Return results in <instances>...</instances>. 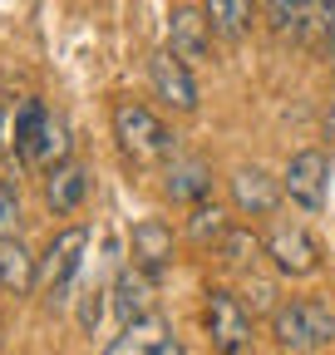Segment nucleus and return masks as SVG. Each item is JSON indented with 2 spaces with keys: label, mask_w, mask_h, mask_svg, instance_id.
<instances>
[{
  "label": "nucleus",
  "mask_w": 335,
  "mask_h": 355,
  "mask_svg": "<svg viewBox=\"0 0 335 355\" xmlns=\"http://www.w3.org/2000/svg\"><path fill=\"white\" fill-rule=\"evenodd\" d=\"M109 123H114V144H118V153L129 158L134 168H163L168 158L178 153V133L168 128L148 104L118 99L114 114H109Z\"/></svg>",
  "instance_id": "nucleus-1"
},
{
  "label": "nucleus",
  "mask_w": 335,
  "mask_h": 355,
  "mask_svg": "<svg viewBox=\"0 0 335 355\" xmlns=\"http://www.w3.org/2000/svg\"><path fill=\"white\" fill-rule=\"evenodd\" d=\"M271 345L286 355H316L335 345V311L320 296H296L281 301L271 316Z\"/></svg>",
  "instance_id": "nucleus-2"
},
{
  "label": "nucleus",
  "mask_w": 335,
  "mask_h": 355,
  "mask_svg": "<svg viewBox=\"0 0 335 355\" xmlns=\"http://www.w3.org/2000/svg\"><path fill=\"white\" fill-rule=\"evenodd\" d=\"M84 252H89V227H60L50 237V247L39 252V291H45L50 311L74 301V282L84 272Z\"/></svg>",
  "instance_id": "nucleus-3"
},
{
  "label": "nucleus",
  "mask_w": 335,
  "mask_h": 355,
  "mask_svg": "<svg viewBox=\"0 0 335 355\" xmlns=\"http://www.w3.org/2000/svg\"><path fill=\"white\" fill-rule=\"evenodd\" d=\"M202 331L207 340H212L217 355H246L251 345H257V316L242 306L237 291L227 286H212L202 301Z\"/></svg>",
  "instance_id": "nucleus-4"
},
{
  "label": "nucleus",
  "mask_w": 335,
  "mask_h": 355,
  "mask_svg": "<svg viewBox=\"0 0 335 355\" xmlns=\"http://www.w3.org/2000/svg\"><path fill=\"white\" fill-rule=\"evenodd\" d=\"M281 193L286 202L306 212V217H320L325 202H330V158L320 148H301V153H291L286 168H281Z\"/></svg>",
  "instance_id": "nucleus-5"
},
{
  "label": "nucleus",
  "mask_w": 335,
  "mask_h": 355,
  "mask_svg": "<svg viewBox=\"0 0 335 355\" xmlns=\"http://www.w3.org/2000/svg\"><path fill=\"white\" fill-rule=\"evenodd\" d=\"M266 261L276 266V277H291V282H306V277H316L325 266L320 242L301 227V222H276L266 232Z\"/></svg>",
  "instance_id": "nucleus-6"
},
{
  "label": "nucleus",
  "mask_w": 335,
  "mask_h": 355,
  "mask_svg": "<svg viewBox=\"0 0 335 355\" xmlns=\"http://www.w3.org/2000/svg\"><path fill=\"white\" fill-rule=\"evenodd\" d=\"M148 89L168 114H197L202 109V89L192 79V64L178 60L173 50H158L148 60Z\"/></svg>",
  "instance_id": "nucleus-7"
},
{
  "label": "nucleus",
  "mask_w": 335,
  "mask_h": 355,
  "mask_svg": "<svg viewBox=\"0 0 335 355\" xmlns=\"http://www.w3.org/2000/svg\"><path fill=\"white\" fill-rule=\"evenodd\" d=\"M227 193H232V212L237 217H271L286 193H281V178H271L262 163H242L232 178H227Z\"/></svg>",
  "instance_id": "nucleus-8"
},
{
  "label": "nucleus",
  "mask_w": 335,
  "mask_h": 355,
  "mask_svg": "<svg viewBox=\"0 0 335 355\" xmlns=\"http://www.w3.org/2000/svg\"><path fill=\"white\" fill-rule=\"evenodd\" d=\"M104 350L109 355H183V340L173 336V326H168L158 311H148V316L123 326Z\"/></svg>",
  "instance_id": "nucleus-9"
},
{
  "label": "nucleus",
  "mask_w": 335,
  "mask_h": 355,
  "mask_svg": "<svg viewBox=\"0 0 335 355\" xmlns=\"http://www.w3.org/2000/svg\"><path fill=\"white\" fill-rule=\"evenodd\" d=\"M163 198L178 202V207L212 198V163L197 158V153H173L163 163Z\"/></svg>",
  "instance_id": "nucleus-10"
},
{
  "label": "nucleus",
  "mask_w": 335,
  "mask_h": 355,
  "mask_svg": "<svg viewBox=\"0 0 335 355\" xmlns=\"http://www.w3.org/2000/svg\"><path fill=\"white\" fill-rule=\"evenodd\" d=\"M212 25H207L202 6H178L173 15H168V50H173L178 60H188L192 69L212 55Z\"/></svg>",
  "instance_id": "nucleus-11"
},
{
  "label": "nucleus",
  "mask_w": 335,
  "mask_h": 355,
  "mask_svg": "<svg viewBox=\"0 0 335 355\" xmlns=\"http://www.w3.org/2000/svg\"><path fill=\"white\" fill-rule=\"evenodd\" d=\"M89 202V168L79 158H64L55 168H45V207L55 217H74Z\"/></svg>",
  "instance_id": "nucleus-12"
},
{
  "label": "nucleus",
  "mask_w": 335,
  "mask_h": 355,
  "mask_svg": "<svg viewBox=\"0 0 335 355\" xmlns=\"http://www.w3.org/2000/svg\"><path fill=\"white\" fill-rule=\"evenodd\" d=\"M173 227H168L163 217H143L134 227V266H143V272L153 282H163L168 272H173Z\"/></svg>",
  "instance_id": "nucleus-13"
},
{
  "label": "nucleus",
  "mask_w": 335,
  "mask_h": 355,
  "mask_svg": "<svg viewBox=\"0 0 335 355\" xmlns=\"http://www.w3.org/2000/svg\"><path fill=\"white\" fill-rule=\"evenodd\" d=\"M153 286H158V282L143 272V266H118V277H114V286H109V311L118 316V326L148 316V311H153Z\"/></svg>",
  "instance_id": "nucleus-14"
},
{
  "label": "nucleus",
  "mask_w": 335,
  "mask_h": 355,
  "mask_svg": "<svg viewBox=\"0 0 335 355\" xmlns=\"http://www.w3.org/2000/svg\"><path fill=\"white\" fill-rule=\"evenodd\" d=\"M39 286V257L25 247L20 232L10 237H0V291H10V296H30Z\"/></svg>",
  "instance_id": "nucleus-15"
},
{
  "label": "nucleus",
  "mask_w": 335,
  "mask_h": 355,
  "mask_svg": "<svg viewBox=\"0 0 335 355\" xmlns=\"http://www.w3.org/2000/svg\"><path fill=\"white\" fill-rule=\"evenodd\" d=\"M45 123H50V109H45V99H20L15 104V114H10V153L20 158V163H35V153H39V139H45Z\"/></svg>",
  "instance_id": "nucleus-16"
},
{
  "label": "nucleus",
  "mask_w": 335,
  "mask_h": 355,
  "mask_svg": "<svg viewBox=\"0 0 335 355\" xmlns=\"http://www.w3.org/2000/svg\"><path fill=\"white\" fill-rule=\"evenodd\" d=\"M227 227H232V212L222 207V202H192L188 207V217H183V237L197 247V252H217V242L227 237Z\"/></svg>",
  "instance_id": "nucleus-17"
},
{
  "label": "nucleus",
  "mask_w": 335,
  "mask_h": 355,
  "mask_svg": "<svg viewBox=\"0 0 335 355\" xmlns=\"http://www.w3.org/2000/svg\"><path fill=\"white\" fill-rule=\"evenodd\" d=\"M202 15L222 44H242L251 35V25H257V6L251 0H202Z\"/></svg>",
  "instance_id": "nucleus-18"
},
{
  "label": "nucleus",
  "mask_w": 335,
  "mask_h": 355,
  "mask_svg": "<svg viewBox=\"0 0 335 355\" xmlns=\"http://www.w3.org/2000/svg\"><path fill=\"white\" fill-rule=\"evenodd\" d=\"M335 40V0H301V25H296V44L306 55H325Z\"/></svg>",
  "instance_id": "nucleus-19"
},
{
  "label": "nucleus",
  "mask_w": 335,
  "mask_h": 355,
  "mask_svg": "<svg viewBox=\"0 0 335 355\" xmlns=\"http://www.w3.org/2000/svg\"><path fill=\"white\" fill-rule=\"evenodd\" d=\"M262 257H266V237L251 232V227H242V222H232L227 237L217 242V261L227 266V272H251Z\"/></svg>",
  "instance_id": "nucleus-20"
},
{
  "label": "nucleus",
  "mask_w": 335,
  "mask_h": 355,
  "mask_svg": "<svg viewBox=\"0 0 335 355\" xmlns=\"http://www.w3.org/2000/svg\"><path fill=\"white\" fill-rule=\"evenodd\" d=\"M237 296H242V306L251 311V316H276V306H281V282L276 277H257V266L251 272H242V286H237Z\"/></svg>",
  "instance_id": "nucleus-21"
},
{
  "label": "nucleus",
  "mask_w": 335,
  "mask_h": 355,
  "mask_svg": "<svg viewBox=\"0 0 335 355\" xmlns=\"http://www.w3.org/2000/svg\"><path fill=\"white\" fill-rule=\"evenodd\" d=\"M262 20L276 40L296 44V25H301V0H262Z\"/></svg>",
  "instance_id": "nucleus-22"
},
{
  "label": "nucleus",
  "mask_w": 335,
  "mask_h": 355,
  "mask_svg": "<svg viewBox=\"0 0 335 355\" xmlns=\"http://www.w3.org/2000/svg\"><path fill=\"white\" fill-rule=\"evenodd\" d=\"M64 158H69V123H64L60 114H50V123H45V139H39L35 163H39V168H55V163H64Z\"/></svg>",
  "instance_id": "nucleus-23"
},
{
  "label": "nucleus",
  "mask_w": 335,
  "mask_h": 355,
  "mask_svg": "<svg viewBox=\"0 0 335 355\" xmlns=\"http://www.w3.org/2000/svg\"><path fill=\"white\" fill-rule=\"evenodd\" d=\"M104 306H109V291L94 286V291H84L79 296V336H99V321H104Z\"/></svg>",
  "instance_id": "nucleus-24"
},
{
  "label": "nucleus",
  "mask_w": 335,
  "mask_h": 355,
  "mask_svg": "<svg viewBox=\"0 0 335 355\" xmlns=\"http://www.w3.org/2000/svg\"><path fill=\"white\" fill-rule=\"evenodd\" d=\"M20 232V188L0 178V237Z\"/></svg>",
  "instance_id": "nucleus-25"
},
{
  "label": "nucleus",
  "mask_w": 335,
  "mask_h": 355,
  "mask_svg": "<svg viewBox=\"0 0 335 355\" xmlns=\"http://www.w3.org/2000/svg\"><path fill=\"white\" fill-rule=\"evenodd\" d=\"M0 148H10V123H6V109H0Z\"/></svg>",
  "instance_id": "nucleus-26"
},
{
  "label": "nucleus",
  "mask_w": 335,
  "mask_h": 355,
  "mask_svg": "<svg viewBox=\"0 0 335 355\" xmlns=\"http://www.w3.org/2000/svg\"><path fill=\"white\" fill-rule=\"evenodd\" d=\"M330 139H335V119H330Z\"/></svg>",
  "instance_id": "nucleus-27"
}]
</instances>
